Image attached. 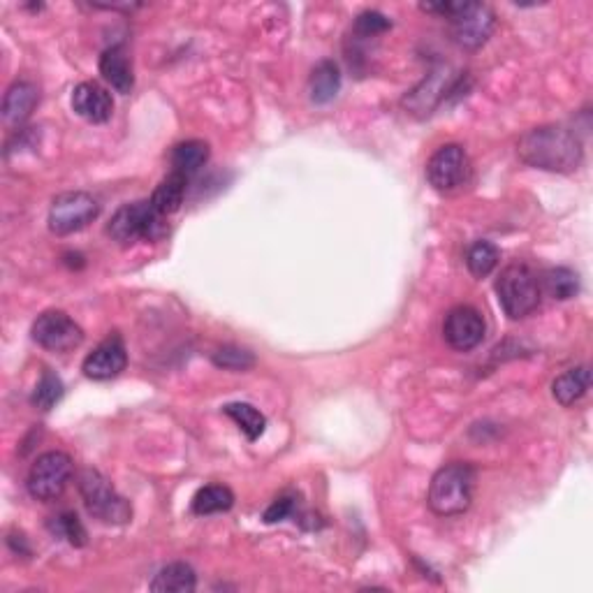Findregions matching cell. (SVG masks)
I'll use <instances>...</instances> for the list:
<instances>
[{
  "label": "cell",
  "instance_id": "obj_1",
  "mask_svg": "<svg viewBox=\"0 0 593 593\" xmlns=\"http://www.w3.org/2000/svg\"><path fill=\"white\" fill-rule=\"evenodd\" d=\"M519 158L538 170L568 174L582 165V142L566 126H540L526 133L517 144Z\"/></svg>",
  "mask_w": 593,
  "mask_h": 593
},
{
  "label": "cell",
  "instance_id": "obj_2",
  "mask_svg": "<svg viewBox=\"0 0 593 593\" xmlns=\"http://www.w3.org/2000/svg\"><path fill=\"white\" fill-rule=\"evenodd\" d=\"M475 468L466 461H452L438 468L431 478L427 503L438 517H457L471 508Z\"/></svg>",
  "mask_w": 593,
  "mask_h": 593
},
{
  "label": "cell",
  "instance_id": "obj_3",
  "mask_svg": "<svg viewBox=\"0 0 593 593\" xmlns=\"http://www.w3.org/2000/svg\"><path fill=\"white\" fill-rule=\"evenodd\" d=\"M496 295L505 316L512 320L526 318L540 306V281L529 265L512 262L499 274Z\"/></svg>",
  "mask_w": 593,
  "mask_h": 593
},
{
  "label": "cell",
  "instance_id": "obj_4",
  "mask_svg": "<svg viewBox=\"0 0 593 593\" xmlns=\"http://www.w3.org/2000/svg\"><path fill=\"white\" fill-rule=\"evenodd\" d=\"M77 489L82 494L86 510L91 512L95 519L105 524H128L133 517V508L123 496L116 494L105 475L95 468H84L77 475Z\"/></svg>",
  "mask_w": 593,
  "mask_h": 593
},
{
  "label": "cell",
  "instance_id": "obj_5",
  "mask_svg": "<svg viewBox=\"0 0 593 593\" xmlns=\"http://www.w3.org/2000/svg\"><path fill=\"white\" fill-rule=\"evenodd\" d=\"M167 232L165 216H160L151 202H135L121 207L107 225V234L119 244L128 246L135 241H158Z\"/></svg>",
  "mask_w": 593,
  "mask_h": 593
},
{
  "label": "cell",
  "instance_id": "obj_6",
  "mask_svg": "<svg viewBox=\"0 0 593 593\" xmlns=\"http://www.w3.org/2000/svg\"><path fill=\"white\" fill-rule=\"evenodd\" d=\"M72 457L61 450L45 452L33 461L31 471H28V494L38 501H56L65 492L68 482L72 478Z\"/></svg>",
  "mask_w": 593,
  "mask_h": 593
},
{
  "label": "cell",
  "instance_id": "obj_7",
  "mask_svg": "<svg viewBox=\"0 0 593 593\" xmlns=\"http://www.w3.org/2000/svg\"><path fill=\"white\" fill-rule=\"evenodd\" d=\"M100 214L98 202L93 195L75 190V193H63L51 202L49 209V230L65 237V234H75L84 230L86 225L93 223Z\"/></svg>",
  "mask_w": 593,
  "mask_h": 593
},
{
  "label": "cell",
  "instance_id": "obj_8",
  "mask_svg": "<svg viewBox=\"0 0 593 593\" xmlns=\"http://www.w3.org/2000/svg\"><path fill=\"white\" fill-rule=\"evenodd\" d=\"M448 21L452 28V40L464 49H480L492 38L496 28L492 7L485 3H459Z\"/></svg>",
  "mask_w": 593,
  "mask_h": 593
},
{
  "label": "cell",
  "instance_id": "obj_9",
  "mask_svg": "<svg viewBox=\"0 0 593 593\" xmlns=\"http://www.w3.org/2000/svg\"><path fill=\"white\" fill-rule=\"evenodd\" d=\"M33 341L51 353H70L82 346L84 329L63 311H45L33 322Z\"/></svg>",
  "mask_w": 593,
  "mask_h": 593
},
{
  "label": "cell",
  "instance_id": "obj_10",
  "mask_svg": "<svg viewBox=\"0 0 593 593\" xmlns=\"http://www.w3.org/2000/svg\"><path fill=\"white\" fill-rule=\"evenodd\" d=\"M471 177V160L464 146L445 144L427 163V179L438 193H452Z\"/></svg>",
  "mask_w": 593,
  "mask_h": 593
},
{
  "label": "cell",
  "instance_id": "obj_11",
  "mask_svg": "<svg viewBox=\"0 0 593 593\" xmlns=\"http://www.w3.org/2000/svg\"><path fill=\"white\" fill-rule=\"evenodd\" d=\"M487 325L485 318L473 306H455L443 322V336L452 350L468 353V350L478 348L485 339Z\"/></svg>",
  "mask_w": 593,
  "mask_h": 593
},
{
  "label": "cell",
  "instance_id": "obj_12",
  "mask_svg": "<svg viewBox=\"0 0 593 593\" xmlns=\"http://www.w3.org/2000/svg\"><path fill=\"white\" fill-rule=\"evenodd\" d=\"M128 353L123 346L121 336L114 334L100 343L98 348H93V353L86 355L82 364V371L86 378L91 380H112L126 369Z\"/></svg>",
  "mask_w": 593,
  "mask_h": 593
},
{
  "label": "cell",
  "instance_id": "obj_13",
  "mask_svg": "<svg viewBox=\"0 0 593 593\" xmlns=\"http://www.w3.org/2000/svg\"><path fill=\"white\" fill-rule=\"evenodd\" d=\"M72 109L89 123H107L114 114V100L105 86L82 82L72 91Z\"/></svg>",
  "mask_w": 593,
  "mask_h": 593
},
{
  "label": "cell",
  "instance_id": "obj_14",
  "mask_svg": "<svg viewBox=\"0 0 593 593\" xmlns=\"http://www.w3.org/2000/svg\"><path fill=\"white\" fill-rule=\"evenodd\" d=\"M452 86H455V77H452L448 70L431 72V75L424 79V82L417 86L415 91L406 95L404 107L411 109L413 114L427 116V114H431V109H434L438 102L448 95L445 91H450Z\"/></svg>",
  "mask_w": 593,
  "mask_h": 593
},
{
  "label": "cell",
  "instance_id": "obj_15",
  "mask_svg": "<svg viewBox=\"0 0 593 593\" xmlns=\"http://www.w3.org/2000/svg\"><path fill=\"white\" fill-rule=\"evenodd\" d=\"M38 100H40L38 86L31 82H14L3 98V119L7 126L12 128L24 126L28 116L33 114L35 105H38Z\"/></svg>",
  "mask_w": 593,
  "mask_h": 593
},
{
  "label": "cell",
  "instance_id": "obj_16",
  "mask_svg": "<svg viewBox=\"0 0 593 593\" xmlns=\"http://www.w3.org/2000/svg\"><path fill=\"white\" fill-rule=\"evenodd\" d=\"M100 75L112 86L116 93L128 95L135 89L133 63L128 61V54L123 47H109L100 56Z\"/></svg>",
  "mask_w": 593,
  "mask_h": 593
},
{
  "label": "cell",
  "instance_id": "obj_17",
  "mask_svg": "<svg viewBox=\"0 0 593 593\" xmlns=\"http://www.w3.org/2000/svg\"><path fill=\"white\" fill-rule=\"evenodd\" d=\"M186 186H188V177H183L179 172H170L163 181L158 183V188L153 190L149 200L151 207L156 209L160 216L177 214L183 204V197H186Z\"/></svg>",
  "mask_w": 593,
  "mask_h": 593
},
{
  "label": "cell",
  "instance_id": "obj_18",
  "mask_svg": "<svg viewBox=\"0 0 593 593\" xmlns=\"http://www.w3.org/2000/svg\"><path fill=\"white\" fill-rule=\"evenodd\" d=\"M591 387V371L589 366H575L568 369L561 376H556L552 383V394L561 406H573L575 401H580Z\"/></svg>",
  "mask_w": 593,
  "mask_h": 593
},
{
  "label": "cell",
  "instance_id": "obj_19",
  "mask_svg": "<svg viewBox=\"0 0 593 593\" xmlns=\"http://www.w3.org/2000/svg\"><path fill=\"white\" fill-rule=\"evenodd\" d=\"M197 587V575L188 563H167L165 568L158 570L153 577L151 591L156 593H190Z\"/></svg>",
  "mask_w": 593,
  "mask_h": 593
},
{
  "label": "cell",
  "instance_id": "obj_20",
  "mask_svg": "<svg viewBox=\"0 0 593 593\" xmlns=\"http://www.w3.org/2000/svg\"><path fill=\"white\" fill-rule=\"evenodd\" d=\"M341 89V72L334 61H320L311 72L309 93L316 105H327L336 98Z\"/></svg>",
  "mask_w": 593,
  "mask_h": 593
},
{
  "label": "cell",
  "instance_id": "obj_21",
  "mask_svg": "<svg viewBox=\"0 0 593 593\" xmlns=\"http://www.w3.org/2000/svg\"><path fill=\"white\" fill-rule=\"evenodd\" d=\"M209 160V144L202 139H188L172 149V172H179L183 177L195 174Z\"/></svg>",
  "mask_w": 593,
  "mask_h": 593
},
{
  "label": "cell",
  "instance_id": "obj_22",
  "mask_svg": "<svg viewBox=\"0 0 593 593\" xmlns=\"http://www.w3.org/2000/svg\"><path fill=\"white\" fill-rule=\"evenodd\" d=\"M234 505V494L225 485H207L195 494L193 512L195 515H218V512H228Z\"/></svg>",
  "mask_w": 593,
  "mask_h": 593
},
{
  "label": "cell",
  "instance_id": "obj_23",
  "mask_svg": "<svg viewBox=\"0 0 593 593\" xmlns=\"http://www.w3.org/2000/svg\"><path fill=\"white\" fill-rule=\"evenodd\" d=\"M223 413L228 417H232V420L239 424V429L244 431L248 441H258V438L265 434L267 417L262 415L255 406H251V404H228L223 408Z\"/></svg>",
  "mask_w": 593,
  "mask_h": 593
},
{
  "label": "cell",
  "instance_id": "obj_24",
  "mask_svg": "<svg viewBox=\"0 0 593 593\" xmlns=\"http://www.w3.org/2000/svg\"><path fill=\"white\" fill-rule=\"evenodd\" d=\"M499 258V248H496L492 241H475L466 253V267L475 278H485L494 272L496 265H499Z\"/></svg>",
  "mask_w": 593,
  "mask_h": 593
},
{
  "label": "cell",
  "instance_id": "obj_25",
  "mask_svg": "<svg viewBox=\"0 0 593 593\" xmlns=\"http://www.w3.org/2000/svg\"><path fill=\"white\" fill-rule=\"evenodd\" d=\"M545 288L554 299L566 302L580 292V276L568 267H554L545 274Z\"/></svg>",
  "mask_w": 593,
  "mask_h": 593
},
{
  "label": "cell",
  "instance_id": "obj_26",
  "mask_svg": "<svg viewBox=\"0 0 593 593\" xmlns=\"http://www.w3.org/2000/svg\"><path fill=\"white\" fill-rule=\"evenodd\" d=\"M65 394V387H63V380L56 376L54 371L45 369V373H42L40 383L35 385V392H33V404L40 408V411H51L58 401L63 399Z\"/></svg>",
  "mask_w": 593,
  "mask_h": 593
},
{
  "label": "cell",
  "instance_id": "obj_27",
  "mask_svg": "<svg viewBox=\"0 0 593 593\" xmlns=\"http://www.w3.org/2000/svg\"><path fill=\"white\" fill-rule=\"evenodd\" d=\"M211 362H214L218 369L225 371H248L255 366V357L253 353H248L244 348L237 346H223L218 348L214 355H211Z\"/></svg>",
  "mask_w": 593,
  "mask_h": 593
},
{
  "label": "cell",
  "instance_id": "obj_28",
  "mask_svg": "<svg viewBox=\"0 0 593 593\" xmlns=\"http://www.w3.org/2000/svg\"><path fill=\"white\" fill-rule=\"evenodd\" d=\"M51 531H54L56 536L68 540L70 545H75V547L86 545V529H84V524L79 522V517L75 515V512H61V515L51 519Z\"/></svg>",
  "mask_w": 593,
  "mask_h": 593
},
{
  "label": "cell",
  "instance_id": "obj_29",
  "mask_svg": "<svg viewBox=\"0 0 593 593\" xmlns=\"http://www.w3.org/2000/svg\"><path fill=\"white\" fill-rule=\"evenodd\" d=\"M390 19L380 12H362L355 21V31L362 35V38H373V35H380L390 31Z\"/></svg>",
  "mask_w": 593,
  "mask_h": 593
},
{
  "label": "cell",
  "instance_id": "obj_30",
  "mask_svg": "<svg viewBox=\"0 0 593 593\" xmlns=\"http://www.w3.org/2000/svg\"><path fill=\"white\" fill-rule=\"evenodd\" d=\"M292 510H295V501L290 499V496H281V499H276L272 505H269L267 512H265V522L267 524H274V522H281V519L290 517Z\"/></svg>",
  "mask_w": 593,
  "mask_h": 593
}]
</instances>
